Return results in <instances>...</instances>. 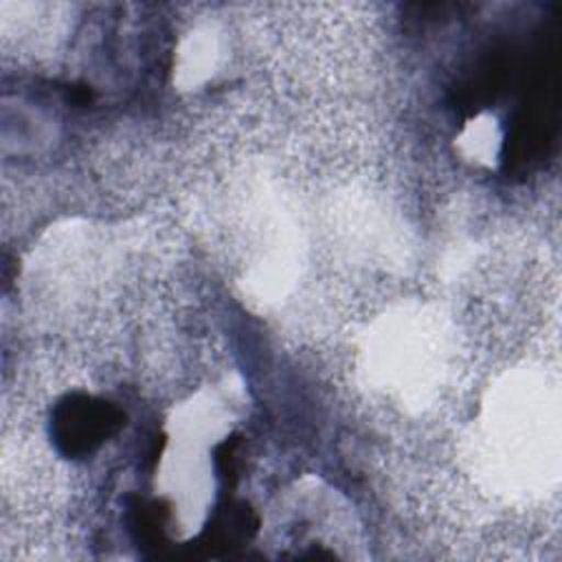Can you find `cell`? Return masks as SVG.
Listing matches in <instances>:
<instances>
[{"label": "cell", "instance_id": "6da1fadb", "mask_svg": "<svg viewBox=\"0 0 562 562\" xmlns=\"http://www.w3.org/2000/svg\"><path fill=\"white\" fill-rule=\"evenodd\" d=\"M119 424V413L103 402H75L59 422V439L68 441V450H90Z\"/></svg>", "mask_w": 562, "mask_h": 562}]
</instances>
